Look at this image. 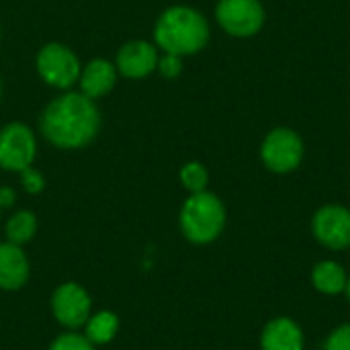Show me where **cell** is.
<instances>
[{
    "instance_id": "44dd1931",
    "label": "cell",
    "mask_w": 350,
    "mask_h": 350,
    "mask_svg": "<svg viewBox=\"0 0 350 350\" xmlns=\"http://www.w3.org/2000/svg\"><path fill=\"white\" fill-rule=\"evenodd\" d=\"M324 350H350V324H342L332 330L324 342Z\"/></svg>"
},
{
    "instance_id": "6da1fadb",
    "label": "cell",
    "mask_w": 350,
    "mask_h": 350,
    "mask_svg": "<svg viewBox=\"0 0 350 350\" xmlns=\"http://www.w3.org/2000/svg\"><path fill=\"white\" fill-rule=\"evenodd\" d=\"M43 137L59 150H80L88 146L100 129V113L92 98L82 92L55 96L39 117Z\"/></svg>"
},
{
    "instance_id": "5bb4252c",
    "label": "cell",
    "mask_w": 350,
    "mask_h": 350,
    "mask_svg": "<svg viewBox=\"0 0 350 350\" xmlns=\"http://www.w3.org/2000/svg\"><path fill=\"white\" fill-rule=\"evenodd\" d=\"M349 275L336 260H322L312 271V285L324 295H338L347 289Z\"/></svg>"
},
{
    "instance_id": "4fadbf2b",
    "label": "cell",
    "mask_w": 350,
    "mask_h": 350,
    "mask_svg": "<svg viewBox=\"0 0 350 350\" xmlns=\"http://www.w3.org/2000/svg\"><path fill=\"white\" fill-rule=\"evenodd\" d=\"M304 330L291 318L271 320L260 334V350H304Z\"/></svg>"
},
{
    "instance_id": "7c38bea8",
    "label": "cell",
    "mask_w": 350,
    "mask_h": 350,
    "mask_svg": "<svg viewBox=\"0 0 350 350\" xmlns=\"http://www.w3.org/2000/svg\"><path fill=\"white\" fill-rule=\"evenodd\" d=\"M117 66L105 57H96V59H90L82 72H80V78H78V84H80V92L86 94L88 98L96 100L105 94H109L115 84H117Z\"/></svg>"
},
{
    "instance_id": "ffe728a7",
    "label": "cell",
    "mask_w": 350,
    "mask_h": 350,
    "mask_svg": "<svg viewBox=\"0 0 350 350\" xmlns=\"http://www.w3.org/2000/svg\"><path fill=\"white\" fill-rule=\"evenodd\" d=\"M156 70H158L164 78L174 80V78H178L180 72H183V57H180V55H174V53H164V55H160L158 68H156Z\"/></svg>"
},
{
    "instance_id": "8992f818",
    "label": "cell",
    "mask_w": 350,
    "mask_h": 350,
    "mask_svg": "<svg viewBox=\"0 0 350 350\" xmlns=\"http://www.w3.org/2000/svg\"><path fill=\"white\" fill-rule=\"evenodd\" d=\"M37 156V139L29 125L12 121L0 129V168L6 172H23L33 166Z\"/></svg>"
},
{
    "instance_id": "ba28073f",
    "label": "cell",
    "mask_w": 350,
    "mask_h": 350,
    "mask_svg": "<svg viewBox=\"0 0 350 350\" xmlns=\"http://www.w3.org/2000/svg\"><path fill=\"white\" fill-rule=\"evenodd\" d=\"M215 16L232 37H252L265 25V8L258 0H219Z\"/></svg>"
},
{
    "instance_id": "cb8c5ba5",
    "label": "cell",
    "mask_w": 350,
    "mask_h": 350,
    "mask_svg": "<svg viewBox=\"0 0 350 350\" xmlns=\"http://www.w3.org/2000/svg\"><path fill=\"white\" fill-rule=\"evenodd\" d=\"M0 94H2V84H0Z\"/></svg>"
},
{
    "instance_id": "8fae6325",
    "label": "cell",
    "mask_w": 350,
    "mask_h": 350,
    "mask_svg": "<svg viewBox=\"0 0 350 350\" xmlns=\"http://www.w3.org/2000/svg\"><path fill=\"white\" fill-rule=\"evenodd\" d=\"M31 277V265L23 250L12 242H0V289L18 291Z\"/></svg>"
},
{
    "instance_id": "2e32d148",
    "label": "cell",
    "mask_w": 350,
    "mask_h": 350,
    "mask_svg": "<svg viewBox=\"0 0 350 350\" xmlns=\"http://www.w3.org/2000/svg\"><path fill=\"white\" fill-rule=\"evenodd\" d=\"M4 234H6V240L16 244V246L29 244L37 234V217H35V213L29 211V209H21V211L12 213L8 217V221H6Z\"/></svg>"
},
{
    "instance_id": "9c48e42d",
    "label": "cell",
    "mask_w": 350,
    "mask_h": 350,
    "mask_svg": "<svg viewBox=\"0 0 350 350\" xmlns=\"http://www.w3.org/2000/svg\"><path fill=\"white\" fill-rule=\"evenodd\" d=\"M314 238L328 250L350 248V209L342 205H324L312 219Z\"/></svg>"
},
{
    "instance_id": "e0dca14e",
    "label": "cell",
    "mask_w": 350,
    "mask_h": 350,
    "mask_svg": "<svg viewBox=\"0 0 350 350\" xmlns=\"http://www.w3.org/2000/svg\"><path fill=\"white\" fill-rule=\"evenodd\" d=\"M180 183L189 193H201L207 191L209 183V172L201 162H189L180 168Z\"/></svg>"
},
{
    "instance_id": "d4e9b609",
    "label": "cell",
    "mask_w": 350,
    "mask_h": 350,
    "mask_svg": "<svg viewBox=\"0 0 350 350\" xmlns=\"http://www.w3.org/2000/svg\"><path fill=\"white\" fill-rule=\"evenodd\" d=\"M0 211H2V209H0Z\"/></svg>"
},
{
    "instance_id": "3957f363",
    "label": "cell",
    "mask_w": 350,
    "mask_h": 350,
    "mask_svg": "<svg viewBox=\"0 0 350 350\" xmlns=\"http://www.w3.org/2000/svg\"><path fill=\"white\" fill-rule=\"evenodd\" d=\"M178 226L191 244H211L221 236L226 228V207L221 199L209 191L191 193L180 207Z\"/></svg>"
},
{
    "instance_id": "9a60e30c",
    "label": "cell",
    "mask_w": 350,
    "mask_h": 350,
    "mask_svg": "<svg viewBox=\"0 0 350 350\" xmlns=\"http://www.w3.org/2000/svg\"><path fill=\"white\" fill-rule=\"evenodd\" d=\"M84 336L94 345V347H103L109 345L111 340H115L117 332H119V316L111 310H100L90 314V318L86 320L84 328H82Z\"/></svg>"
},
{
    "instance_id": "5b68a950",
    "label": "cell",
    "mask_w": 350,
    "mask_h": 350,
    "mask_svg": "<svg viewBox=\"0 0 350 350\" xmlns=\"http://www.w3.org/2000/svg\"><path fill=\"white\" fill-rule=\"evenodd\" d=\"M51 314L55 322L66 330H80L84 328L86 320L92 314V299L90 293L74 281H66L55 287L49 301Z\"/></svg>"
},
{
    "instance_id": "30bf717a",
    "label": "cell",
    "mask_w": 350,
    "mask_h": 350,
    "mask_svg": "<svg viewBox=\"0 0 350 350\" xmlns=\"http://www.w3.org/2000/svg\"><path fill=\"white\" fill-rule=\"evenodd\" d=\"M158 59H160V53L154 43L135 39V41H127L125 45H121V49L117 51L115 66L121 76L139 80V78L150 76L158 68Z\"/></svg>"
},
{
    "instance_id": "603a6c76",
    "label": "cell",
    "mask_w": 350,
    "mask_h": 350,
    "mask_svg": "<svg viewBox=\"0 0 350 350\" xmlns=\"http://www.w3.org/2000/svg\"><path fill=\"white\" fill-rule=\"evenodd\" d=\"M345 293H347V297H349V301H350V277H349V281H347V289H345Z\"/></svg>"
},
{
    "instance_id": "d6986e66",
    "label": "cell",
    "mask_w": 350,
    "mask_h": 350,
    "mask_svg": "<svg viewBox=\"0 0 350 350\" xmlns=\"http://www.w3.org/2000/svg\"><path fill=\"white\" fill-rule=\"evenodd\" d=\"M18 174H21V185H23V189H25L29 195H39V193H43V189H45V178H43V174H41L37 168L29 166V168H25V170L18 172Z\"/></svg>"
},
{
    "instance_id": "ac0fdd59",
    "label": "cell",
    "mask_w": 350,
    "mask_h": 350,
    "mask_svg": "<svg viewBox=\"0 0 350 350\" xmlns=\"http://www.w3.org/2000/svg\"><path fill=\"white\" fill-rule=\"evenodd\" d=\"M47 350H96V347L78 330H66L51 340Z\"/></svg>"
},
{
    "instance_id": "277c9868",
    "label": "cell",
    "mask_w": 350,
    "mask_h": 350,
    "mask_svg": "<svg viewBox=\"0 0 350 350\" xmlns=\"http://www.w3.org/2000/svg\"><path fill=\"white\" fill-rule=\"evenodd\" d=\"M35 66L37 72L41 76V80L51 86V88H59V90H68L72 88L82 72L80 59L78 55L64 43H45L37 57H35Z\"/></svg>"
},
{
    "instance_id": "52a82bcc",
    "label": "cell",
    "mask_w": 350,
    "mask_h": 350,
    "mask_svg": "<svg viewBox=\"0 0 350 350\" xmlns=\"http://www.w3.org/2000/svg\"><path fill=\"white\" fill-rule=\"evenodd\" d=\"M260 158L271 172L287 174L301 164L304 142L293 129L277 127L265 137L260 146Z\"/></svg>"
},
{
    "instance_id": "7a4b0ae2",
    "label": "cell",
    "mask_w": 350,
    "mask_h": 350,
    "mask_svg": "<svg viewBox=\"0 0 350 350\" xmlns=\"http://www.w3.org/2000/svg\"><path fill=\"white\" fill-rule=\"evenodd\" d=\"M154 39L156 47L164 53H174L180 57L193 55L209 41V23L191 6H170L158 16Z\"/></svg>"
},
{
    "instance_id": "7402d4cb",
    "label": "cell",
    "mask_w": 350,
    "mask_h": 350,
    "mask_svg": "<svg viewBox=\"0 0 350 350\" xmlns=\"http://www.w3.org/2000/svg\"><path fill=\"white\" fill-rule=\"evenodd\" d=\"M16 203V193L12 187H0V209H8Z\"/></svg>"
}]
</instances>
